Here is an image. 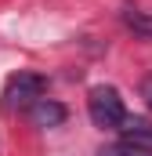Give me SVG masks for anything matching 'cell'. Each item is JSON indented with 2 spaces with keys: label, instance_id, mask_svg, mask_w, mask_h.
<instances>
[{
  "label": "cell",
  "instance_id": "8992f818",
  "mask_svg": "<svg viewBox=\"0 0 152 156\" xmlns=\"http://www.w3.org/2000/svg\"><path fill=\"white\" fill-rule=\"evenodd\" d=\"M98 156H152L149 149H130V145H109V149H102Z\"/></svg>",
  "mask_w": 152,
  "mask_h": 156
},
{
  "label": "cell",
  "instance_id": "7a4b0ae2",
  "mask_svg": "<svg viewBox=\"0 0 152 156\" xmlns=\"http://www.w3.org/2000/svg\"><path fill=\"white\" fill-rule=\"evenodd\" d=\"M47 91V80L36 76V73H15L4 87V105L7 109H29L36 98H43Z\"/></svg>",
  "mask_w": 152,
  "mask_h": 156
},
{
  "label": "cell",
  "instance_id": "52a82bcc",
  "mask_svg": "<svg viewBox=\"0 0 152 156\" xmlns=\"http://www.w3.org/2000/svg\"><path fill=\"white\" fill-rule=\"evenodd\" d=\"M141 98L149 102V109H152V76H145V80H141Z\"/></svg>",
  "mask_w": 152,
  "mask_h": 156
},
{
  "label": "cell",
  "instance_id": "3957f363",
  "mask_svg": "<svg viewBox=\"0 0 152 156\" xmlns=\"http://www.w3.org/2000/svg\"><path fill=\"white\" fill-rule=\"evenodd\" d=\"M26 116L33 127H62L65 116H69V109L62 105V102H54V98H36L29 109H26Z\"/></svg>",
  "mask_w": 152,
  "mask_h": 156
},
{
  "label": "cell",
  "instance_id": "5b68a950",
  "mask_svg": "<svg viewBox=\"0 0 152 156\" xmlns=\"http://www.w3.org/2000/svg\"><path fill=\"white\" fill-rule=\"evenodd\" d=\"M123 26L138 37L152 40V11H123Z\"/></svg>",
  "mask_w": 152,
  "mask_h": 156
},
{
  "label": "cell",
  "instance_id": "6da1fadb",
  "mask_svg": "<svg viewBox=\"0 0 152 156\" xmlns=\"http://www.w3.org/2000/svg\"><path fill=\"white\" fill-rule=\"evenodd\" d=\"M87 113H91V120H94L98 127H119V123L127 120V105H123V98H119L116 87L98 83V87H91V94H87Z\"/></svg>",
  "mask_w": 152,
  "mask_h": 156
},
{
  "label": "cell",
  "instance_id": "277c9868",
  "mask_svg": "<svg viewBox=\"0 0 152 156\" xmlns=\"http://www.w3.org/2000/svg\"><path fill=\"white\" fill-rule=\"evenodd\" d=\"M119 131H123V145H130V149H152V120L127 116L119 123Z\"/></svg>",
  "mask_w": 152,
  "mask_h": 156
}]
</instances>
